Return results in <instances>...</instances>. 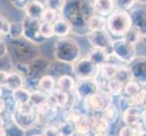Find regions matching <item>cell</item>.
Wrapping results in <instances>:
<instances>
[{
	"label": "cell",
	"mask_w": 146,
	"mask_h": 136,
	"mask_svg": "<svg viewBox=\"0 0 146 136\" xmlns=\"http://www.w3.org/2000/svg\"><path fill=\"white\" fill-rule=\"evenodd\" d=\"M94 4V0H65L61 16L71 25L72 32L75 34L86 36L89 33L87 23L95 14Z\"/></svg>",
	"instance_id": "cell-1"
},
{
	"label": "cell",
	"mask_w": 146,
	"mask_h": 136,
	"mask_svg": "<svg viewBox=\"0 0 146 136\" xmlns=\"http://www.w3.org/2000/svg\"><path fill=\"white\" fill-rule=\"evenodd\" d=\"M54 54L60 63L72 65L81 58V47L74 39L61 37L54 44Z\"/></svg>",
	"instance_id": "cell-2"
},
{
	"label": "cell",
	"mask_w": 146,
	"mask_h": 136,
	"mask_svg": "<svg viewBox=\"0 0 146 136\" xmlns=\"http://www.w3.org/2000/svg\"><path fill=\"white\" fill-rule=\"evenodd\" d=\"M107 31L112 36L123 38L129 30L133 27L132 17L127 11L115 9L106 18Z\"/></svg>",
	"instance_id": "cell-3"
},
{
	"label": "cell",
	"mask_w": 146,
	"mask_h": 136,
	"mask_svg": "<svg viewBox=\"0 0 146 136\" xmlns=\"http://www.w3.org/2000/svg\"><path fill=\"white\" fill-rule=\"evenodd\" d=\"M113 104V95L106 90H99L97 93L84 100V106L88 113L94 115L102 113Z\"/></svg>",
	"instance_id": "cell-4"
},
{
	"label": "cell",
	"mask_w": 146,
	"mask_h": 136,
	"mask_svg": "<svg viewBox=\"0 0 146 136\" xmlns=\"http://www.w3.org/2000/svg\"><path fill=\"white\" fill-rule=\"evenodd\" d=\"M112 52L123 62L129 64L136 57V45L124 38H117L113 42Z\"/></svg>",
	"instance_id": "cell-5"
},
{
	"label": "cell",
	"mask_w": 146,
	"mask_h": 136,
	"mask_svg": "<svg viewBox=\"0 0 146 136\" xmlns=\"http://www.w3.org/2000/svg\"><path fill=\"white\" fill-rule=\"evenodd\" d=\"M74 74L77 79L95 78L99 72V66L95 64L89 57L80 58L72 64Z\"/></svg>",
	"instance_id": "cell-6"
},
{
	"label": "cell",
	"mask_w": 146,
	"mask_h": 136,
	"mask_svg": "<svg viewBox=\"0 0 146 136\" xmlns=\"http://www.w3.org/2000/svg\"><path fill=\"white\" fill-rule=\"evenodd\" d=\"M40 24L41 20L31 19L27 17L23 22V36L36 44L44 42L46 39H44L40 34Z\"/></svg>",
	"instance_id": "cell-7"
},
{
	"label": "cell",
	"mask_w": 146,
	"mask_h": 136,
	"mask_svg": "<svg viewBox=\"0 0 146 136\" xmlns=\"http://www.w3.org/2000/svg\"><path fill=\"white\" fill-rule=\"evenodd\" d=\"M100 89L98 83L95 78H83L77 79L75 83L74 93L80 99L84 100L94 94L97 93Z\"/></svg>",
	"instance_id": "cell-8"
},
{
	"label": "cell",
	"mask_w": 146,
	"mask_h": 136,
	"mask_svg": "<svg viewBox=\"0 0 146 136\" xmlns=\"http://www.w3.org/2000/svg\"><path fill=\"white\" fill-rule=\"evenodd\" d=\"M86 36L92 47L104 49L107 51H109L110 49L112 50L113 40L112 39V36L107 31V29L97 32H89Z\"/></svg>",
	"instance_id": "cell-9"
},
{
	"label": "cell",
	"mask_w": 146,
	"mask_h": 136,
	"mask_svg": "<svg viewBox=\"0 0 146 136\" xmlns=\"http://www.w3.org/2000/svg\"><path fill=\"white\" fill-rule=\"evenodd\" d=\"M132 79L146 85V56H136L129 64Z\"/></svg>",
	"instance_id": "cell-10"
},
{
	"label": "cell",
	"mask_w": 146,
	"mask_h": 136,
	"mask_svg": "<svg viewBox=\"0 0 146 136\" xmlns=\"http://www.w3.org/2000/svg\"><path fill=\"white\" fill-rule=\"evenodd\" d=\"M142 108L132 107L126 108L123 113V121L126 125H131L140 129H143L142 122Z\"/></svg>",
	"instance_id": "cell-11"
},
{
	"label": "cell",
	"mask_w": 146,
	"mask_h": 136,
	"mask_svg": "<svg viewBox=\"0 0 146 136\" xmlns=\"http://www.w3.org/2000/svg\"><path fill=\"white\" fill-rule=\"evenodd\" d=\"M133 27L137 29L143 36L146 34V9L143 7H136L131 10Z\"/></svg>",
	"instance_id": "cell-12"
},
{
	"label": "cell",
	"mask_w": 146,
	"mask_h": 136,
	"mask_svg": "<svg viewBox=\"0 0 146 136\" xmlns=\"http://www.w3.org/2000/svg\"><path fill=\"white\" fill-rule=\"evenodd\" d=\"M92 119L88 114L81 113L78 119L74 123L75 136H90L91 133Z\"/></svg>",
	"instance_id": "cell-13"
},
{
	"label": "cell",
	"mask_w": 146,
	"mask_h": 136,
	"mask_svg": "<svg viewBox=\"0 0 146 136\" xmlns=\"http://www.w3.org/2000/svg\"><path fill=\"white\" fill-rule=\"evenodd\" d=\"M92 119V125H91V132L93 135H104L106 136L109 133L110 123L102 115H93Z\"/></svg>",
	"instance_id": "cell-14"
},
{
	"label": "cell",
	"mask_w": 146,
	"mask_h": 136,
	"mask_svg": "<svg viewBox=\"0 0 146 136\" xmlns=\"http://www.w3.org/2000/svg\"><path fill=\"white\" fill-rule=\"evenodd\" d=\"M94 8L95 14L107 18L115 10L114 0H94Z\"/></svg>",
	"instance_id": "cell-15"
},
{
	"label": "cell",
	"mask_w": 146,
	"mask_h": 136,
	"mask_svg": "<svg viewBox=\"0 0 146 136\" xmlns=\"http://www.w3.org/2000/svg\"><path fill=\"white\" fill-rule=\"evenodd\" d=\"M44 9H46V5L41 3L39 0H32L25 8V11H26L27 17L31 19L41 20Z\"/></svg>",
	"instance_id": "cell-16"
},
{
	"label": "cell",
	"mask_w": 146,
	"mask_h": 136,
	"mask_svg": "<svg viewBox=\"0 0 146 136\" xmlns=\"http://www.w3.org/2000/svg\"><path fill=\"white\" fill-rule=\"evenodd\" d=\"M107 21L106 17H104L102 16H99L97 14H94L89 18L87 23V27L89 32H97L103 31L106 29Z\"/></svg>",
	"instance_id": "cell-17"
},
{
	"label": "cell",
	"mask_w": 146,
	"mask_h": 136,
	"mask_svg": "<svg viewBox=\"0 0 146 136\" xmlns=\"http://www.w3.org/2000/svg\"><path fill=\"white\" fill-rule=\"evenodd\" d=\"M109 51L104 49H101V48H95V47H92V49L90 50L87 57H89L92 61L100 66L103 64L107 63L108 60V55H109Z\"/></svg>",
	"instance_id": "cell-18"
},
{
	"label": "cell",
	"mask_w": 146,
	"mask_h": 136,
	"mask_svg": "<svg viewBox=\"0 0 146 136\" xmlns=\"http://www.w3.org/2000/svg\"><path fill=\"white\" fill-rule=\"evenodd\" d=\"M54 36L61 37H66L70 32H72L71 25L69 24L67 20H65L63 17H60L57 19L54 24Z\"/></svg>",
	"instance_id": "cell-19"
},
{
	"label": "cell",
	"mask_w": 146,
	"mask_h": 136,
	"mask_svg": "<svg viewBox=\"0 0 146 136\" xmlns=\"http://www.w3.org/2000/svg\"><path fill=\"white\" fill-rule=\"evenodd\" d=\"M24 80H25V76L18 72L8 74L7 84L5 87H7V89L14 92V91L20 89L24 86V84H25Z\"/></svg>",
	"instance_id": "cell-20"
},
{
	"label": "cell",
	"mask_w": 146,
	"mask_h": 136,
	"mask_svg": "<svg viewBox=\"0 0 146 136\" xmlns=\"http://www.w3.org/2000/svg\"><path fill=\"white\" fill-rule=\"evenodd\" d=\"M55 80L54 77L52 76L51 74H46L38 80L37 86L39 87V90L44 92L46 94H50L56 88L55 87Z\"/></svg>",
	"instance_id": "cell-21"
},
{
	"label": "cell",
	"mask_w": 146,
	"mask_h": 136,
	"mask_svg": "<svg viewBox=\"0 0 146 136\" xmlns=\"http://www.w3.org/2000/svg\"><path fill=\"white\" fill-rule=\"evenodd\" d=\"M56 86L58 89L70 94V93L74 92L75 82L71 75L63 74L61 76H59V78L57 79Z\"/></svg>",
	"instance_id": "cell-22"
},
{
	"label": "cell",
	"mask_w": 146,
	"mask_h": 136,
	"mask_svg": "<svg viewBox=\"0 0 146 136\" xmlns=\"http://www.w3.org/2000/svg\"><path fill=\"white\" fill-rule=\"evenodd\" d=\"M127 99H128L129 106L144 108L146 106V90L142 89L137 94H135L130 97H127Z\"/></svg>",
	"instance_id": "cell-23"
},
{
	"label": "cell",
	"mask_w": 146,
	"mask_h": 136,
	"mask_svg": "<svg viewBox=\"0 0 146 136\" xmlns=\"http://www.w3.org/2000/svg\"><path fill=\"white\" fill-rule=\"evenodd\" d=\"M12 95L15 103H16V106L28 103L30 102V98H31V93L24 87L14 91Z\"/></svg>",
	"instance_id": "cell-24"
},
{
	"label": "cell",
	"mask_w": 146,
	"mask_h": 136,
	"mask_svg": "<svg viewBox=\"0 0 146 136\" xmlns=\"http://www.w3.org/2000/svg\"><path fill=\"white\" fill-rule=\"evenodd\" d=\"M124 84H125L123 83L122 81H120L119 79L114 78L107 83L106 91H108L113 96H119V95H121L123 93Z\"/></svg>",
	"instance_id": "cell-25"
},
{
	"label": "cell",
	"mask_w": 146,
	"mask_h": 136,
	"mask_svg": "<svg viewBox=\"0 0 146 136\" xmlns=\"http://www.w3.org/2000/svg\"><path fill=\"white\" fill-rule=\"evenodd\" d=\"M49 99V95L44 94L42 91H35L34 93H31V98H30L29 103L33 105L35 108H37L44 103H46V101Z\"/></svg>",
	"instance_id": "cell-26"
},
{
	"label": "cell",
	"mask_w": 146,
	"mask_h": 136,
	"mask_svg": "<svg viewBox=\"0 0 146 136\" xmlns=\"http://www.w3.org/2000/svg\"><path fill=\"white\" fill-rule=\"evenodd\" d=\"M101 115H102V117L106 120L110 124H112L116 122L119 117V110L116 105L113 103L106 110H104Z\"/></svg>",
	"instance_id": "cell-27"
},
{
	"label": "cell",
	"mask_w": 146,
	"mask_h": 136,
	"mask_svg": "<svg viewBox=\"0 0 146 136\" xmlns=\"http://www.w3.org/2000/svg\"><path fill=\"white\" fill-rule=\"evenodd\" d=\"M141 85L142 84L133 79L128 81L124 84V89H123V94H125L124 96L130 97V96H132V95L137 94L138 92H140V91L143 89L141 87Z\"/></svg>",
	"instance_id": "cell-28"
},
{
	"label": "cell",
	"mask_w": 146,
	"mask_h": 136,
	"mask_svg": "<svg viewBox=\"0 0 146 136\" xmlns=\"http://www.w3.org/2000/svg\"><path fill=\"white\" fill-rule=\"evenodd\" d=\"M60 17H62V16H61V14H60L59 12L46 7V9H44V13L42 15L41 21L54 24Z\"/></svg>",
	"instance_id": "cell-29"
},
{
	"label": "cell",
	"mask_w": 146,
	"mask_h": 136,
	"mask_svg": "<svg viewBox=\"0 0 146 136\" xmlns=\"http://www.w3.org/2000/svg\"><path fill=\"white\" fill-rule=\"evenodd\" d=\"M23 30H24L23 22L9 23L8 34L12 38H18L20 36H23Z\"/></svg>",
	"instance_id": "cell-30"
},
{
	"label": "cell",
	"mask_w": 146,
	"mask_h": 136,
	"mask_svg": "<svg viewBox=\"0 0 146 136\" xmlns=\"http://www.w3.org/2000/svg\"><path fill=\"white\" fill-rule=\"evenodd\" d=\"M39 29H40V34H41V36L44 39H49V38H52L53 36H55L54 25L51 23L41 21Z\"/></svg>",
	"instance_id": "cell-31"
},
{
	"label": "cell",
	"mask_w": 146,
	"mask_h": 136,
	"mask_svg": "<svg viewBox=\"0 0 146 136\" xmlns=\"http://www.w3.org/2000/svg\"><path fill=\"white\" fill-rule=\"evenodd\" d=\"M124 38L126 41H128L129 43L131 44H133L136 45L139 42L142 41V38H143V36L141 34V33L138 31L137 29H135L133 27L131 28L129 31L126 33V34L123 37Z\"/></svg>",
	"instance_id": "cell-32"
},
{
	"label": "cell",
	"mask_w": 146,
	"mask_h": 136,
	"mask_svg": "<svg viewBox=\"0 0 146 136\" xmlns=\"http://www.w3.org/2000/svg\"><path fill=\"white\" fill-rule=\"evenodd\" d=\"M135 2V0H114L115 9L128 12L133 9Z\"/></svg>",
	"instance_id": "cell-33"
},
{
	"label": "cell",
	"mask_w": 146,
	"mask_h": 136,
	"mask_svg": "<svg viewBox=\"0 0 146 136\" xmlns=\"http://www.w3.org/2000/svg\"><path fill=\"white\" fill-rule=\"evenodd\" d=\"M61 136H73L74 135V128L72 123L64 121L63 123H60L58 125Z\"/></svg>",
	"instance_id": "cell-34"
},
{
	"label": "cell",
	"mask_w": 146,
	"mask_h": 136,
	"mask_svg": "<svg viewBox=\"0 0 146 136\" xmlns=\"http://www.w3.org/2000/svg\"><path fill=\"white\" fill-rule=\"evenodd\" d=\"M81 113H82L81 112L72 108L69 110H65V112L64 113V115H63V118L65 122H68L74 125V123L78 119V117L81 115Z\"/></svg>",
	"instance_id": "cell-35"
},
{
	"label": "cell",
	"mask_w": 146,
	"mask_h": 136,
	"mask_svg": "<svg viewBox=\"0 0 146 136\" xmlns=\"http://www.w3.org/2000/svg\"><path fill=\"white\" fill-rule=\"evenodd\" d=\"M143 129H140L131 125H125L119 132V136H139L140 132Z\"/></svg>",
	"instance_id": "cell-36"
},
{
	"label": "cell",
	"mask_w": 146,
	"mask_h": 136,
	"mask_svg": "<svg viewBox=\"0 0 146 136\" xmlns=\"http://www.w3.org/2000/svg\"><path fill=\"white\" fill-rule=\"evenodd\" d=\"M46 7L61 14L62 10L65 5V0H46Z\"/></svg>",
	"instance_id": "cell-37"
},
{
	"label": "cell",
	"mask_w": 146,
	"mask_h": 136,
	"mask_svg": "<svg viewBox=\"0 0 146 136\" xmlns=\"http://www.w3.org/2000/svg\"><path fill=\"white\" fill-rule=\"evenodd\" d=\"M44 136H61L60 131L58 126L52 125V126H48L44 131Z\"/></svg>",
	"instance_id": "cell-38"
},
{
	"label": "cell",
	"mask_w": 146,
	"mask_h": 136,
	"mask_svg": "<svg viewBox=\"0 0 146 136\" xmlns=\"http://www.w3.org/2000/svg\"><path fill=\"white\" fill-rule=\"evenodd\" d=\"M15 7L19 9H25L32 0H9Z\"/></svg>",
	"instance_id": "cell-39"
},
{
	"label": "cell",
	"mask_w": 146,
	"mask_h": 136,
	"mask_svg": "<svg viewBox=\"0 0 146 136\" xmlns=\"http://www.w3.org/2000/svg\"><path fill=\"white\" fill-rule=\"evenodd\" d=\"M7 76H8V74L7 72L3 71V70H0V87L6 86Z\"/></svg>",
	"instance_id": "cell-40"
},
{
	"label": "cell",
	"mask_w": 146,
	"mask_h": 136,
	"mask_svg": "<svg viewBox=\"0 0 146 136\" xmlns=\"http://www.w3.org/2000/svg\"><path fill=\"white\" fill-rule=\"evenodd\" d=\"M7 53V45L4 41L0 39V58L3 57Z\"/></svg>",
	"instance_id": "cell-41"
},
{
	"label": "cell",
	"mask_w": 146,
	"mask_h": 136,
	"mask_svg": "<svg viewBox=\"0 0 146 136\" xmlns=\"http://www.w3.org/2000/svg\"><path fill=\"white\" fill-rule=\"evenodd\" d=\"M0 136H7V132L4 128L3 120H2L1 116H0Z\"/></svg>",
	"instance_id": "cell-42"
},
{
	"label": "cell",
	"mask_w": 146,
	"mask_h": 136,
	"mask_svg": "<svg viewBox=\"0 0 146 136\" xmlns=\"http://www.w3.org/2000/svg\"><path fill=\"white\" fill-rule=\"evenodd\" d=\"M5 108H6V105H5V102H4L2 99H0V116H1L2 113L4 112Z\"/></svg>",
	"instance_id": "cell-43"
},
{
	"label": "cell",
	"mask_w": 146,
	"mask_h": 136,
	"mask_svg": "<svg viewBox=\"0 0 146 136\" xmlns=\"http://www.w3.org/2000/svg\"><path fill=\"white\" fill-rule=\"evenodd\" d=\"M142 122L144 126L146 127V109H144L142 112Z\"/></svg>",
	"instance_id": "cell-44"
},
{
	"label": "cell",
	"mask_w": 146,
	"mask_h": 136,
	"mask_svg": "<svg viewBox=\"0 0 146 136\" xmlns=\"http://www.w3.org/2000/svg\"><path fill=\"white\" fill-rule=\"evenodd\" d=\"M139 136H146V130H142L139 133Z\"/></svg>",
	"instance_id": "cell-45"
},
{
	"label": "cell",
	"mask_w": 146,
	"mask_h": 136,
	"mask_svg": "<svg viewBox=\"0 0 146 136\" xmlns=\"http://www.w3.org/2000/svg\"><path fill=\"white\" fill-rule=\"evenodd\" d=\"M137 3L142 4V5H146V0H135Z\"/></svg>",
	"instance_id": "cell-46"
},
{
	"label": "cell",
	"mask_w": 146,
	"mask_h": 136,
	"mask_svg": "<svg viewBox=\"0 0 146 136\" xmlns=\"http://www.w3.org/2000/svg\"><path fill=\"white\" fill-rule=\"evenodd\" d=\"M142 42H143L144 44H146V34L143 36V38H142Z\"/></svg>",
	"instance_id": "cell-47"
},
{
	"label": "cell",
	"mask_w": 146,
	"mask_h": 136,
	"mask_svg": "<svg viewBox=\"0 0 146 136\" xmlns=\"http://www.w3.org/2000/svg\"><path fill=\"white\" fill-rule=\"evenodd\" d=\"M1 96H2V89L0 87V99H1Z\"/></svg>",
	"instance_id": "cell-48"
},
{
	"label": "cell",
	"mask_w": 146,
	"mask_h": 136,
	"mask_svg": "<svg viewBox=\"0 0 146 136\" xmlns=\"http://www.w3.org/2000/svg\"><path fill=\"white\" fill-rule=\"evenodd\" d=\"M33 136H44V135H40V134H35V135H33Z\"/></svg>",
	"instance_id": "cell-49"
},
{
	"label": "cell",
	"mask_w": 146,
	"mask_h": 136,
	"mask_svg": "<svg viewBox=\"0 0 146 136\" xmlns=\"http://www.w3.org/2000/svg\"><path fill=\"white\" fill-rule=\"evenodd\" d=\"M93 136H104V135H93ZM106 136H108V135H106Z\"/></svg>",
	"instance_id": "cell-50"
},
{
	"label": "cell",
	"mask_w": 146,
	"mask_h": 136,
	"mask_svg": "<svg viewBox=\"0 0 146 136\" xmlns=\"http://www.w3.org/2000/svg\"><path fill=\"white\" fill-rule=\"evenodd\" d=\"M144 109H146V106H145V107H144Z\"/></svg>",
	"instance_id": "cell-51"
}]
</instances>
